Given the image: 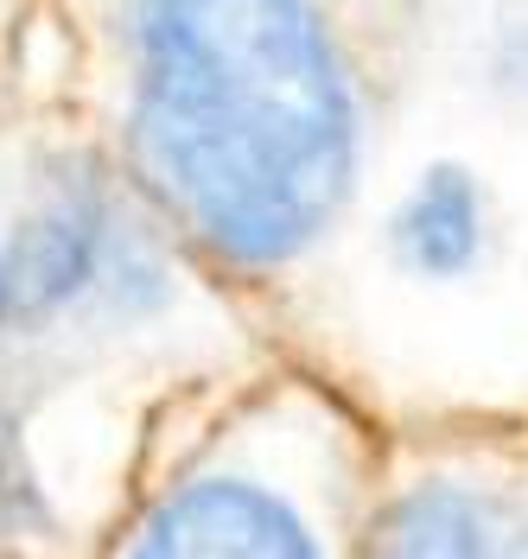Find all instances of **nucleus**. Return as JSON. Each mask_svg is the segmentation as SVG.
<instances>
[{
	"mask_svg": "<svg viewBox=\"0 0 528 559\" xmlns=\"http://www.w3.org/2000/svg\"><path fill=\"white\" fill-rule=\"evenodd\" d=\"M128 140L178 229L286 267L356 173V103L318 0H128Z\"/></svg>",
	"mask_w": 528,
	"mask_h": 559,
	"instance_id": "obj_1",
	"label": "nucleus"
},
{
	"mask_svg": "<svg viewBox=\"0 0 528 559\" xmlns=\"http://www.w3.org/2000/svg\"><path fill=\"white\" fill-rule=\"evenodd\" d=\"M0 274L7 306L20 299L26 312H71L141 280V261L96 178H51L45 198L26 210L13 254H0Z\"/></svg>",
	"mask_w": 528,
	"mask_h": 559,
	"instance_id": "obj_2",
	"label": "nucleus"
},
{
	"mask_svg": "<svg viewBox=\"0 0 528 559\" xmlns=\"http://www.w3.org/2000/svg\"><path fill=\"white\" fill-rule=\"evenodd\" d=\"M121 559H325L306 515L255 477H191L166 489Z\"/></svg>",
	"mask_w": 528,
	"mask_h": 559,
	"instance_id": "obj_3",
	"label": "nucleus"
},
{
	"mask_svg": "<svg viewBox=\"0 0 528 559\" xmlns=\"http://www.w3.org/2000/svg\"><path fill=\"white\" fill-rule=\"evenodd\" d=\"M363 559H528V515L491 489L414 484L376 515Z\"/></svg>",
	"mask_w": 528,
	"mask_h": 559,
	"instance_id": "obj_4",
	"label": "nucleus"
},
{
	"mask_svg": "<svg viewBox=\"0 0 528 559\" xmlns=\"http://www.w3.org/2000/svg\"><path fill=\"white\" fill-rule=\"evenodd\" d=\"M395 254L426 280H458L484 254V191L465 166H433L395 210Z\"/></svg>",
	"mask_w": 528,
	"mask_h": 559,
	"instance_id": "obj_5",
	"label": "nucleus"
},
{
	"mask_svg": "<svg viewBox=\"0 0 528 559\" xmlns=\"http://www.w3.org/2000/svg\"><path fill=\"white\" fill-rule=\"evenodd\" d=\"M0 312H7V274H0Z\"/></svg>",
	"mask_w": 528,
	"mask_h": 559,
	"instance_id": "obj_6",
	"label": "nucleus"
}]
</instances>
